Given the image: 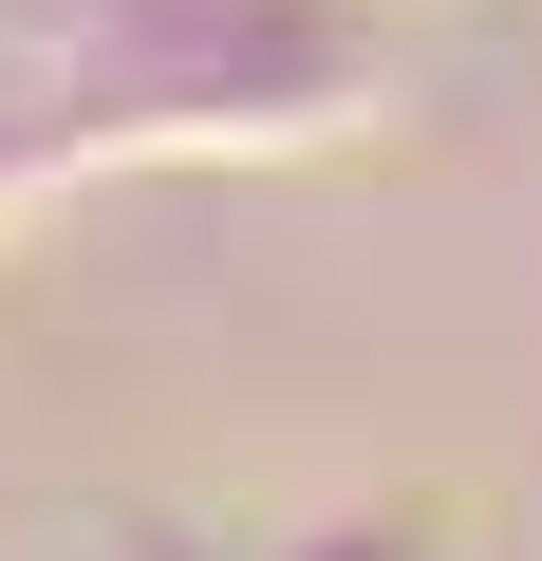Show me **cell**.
<instances>
[{
  "label": "cell",
  "mask_w": 542,
  "mask_h": 561,
  "mask_svg": "<svg viewBox=\"0 0 542 561\" xmlns=\"http://www.w3.org/2000/svg\"><path fill=\"white\" fill-rule=\"evenodd\" d=\"M393 94V0H94L38 76L57 150H337Z\"/></svg>",
  "instance_id": "obj_1"
},
{
  "label": "cell",
  "mask_w": 542,
  "mask_h": 561,
  "mask_svg": "<svg viewBox=\"0 0 542 561\" xmlns=\"http://www.w3.org/2000/svg\"><path fill=\"white\" fill-rule=\"evenodd\" d=\"M262 561H430V524H393V505H337V524H300V542H262Z\"/></svg>",
  "instance_id": "obj_2"
}]
</instances>
